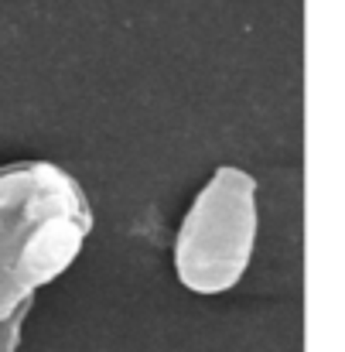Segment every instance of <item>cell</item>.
<instances>
[{
	"mask_svg": "<svg viewBox=\"0 0 345 352\" xmlns=\"http://www.w3.org/2000/svg\"><path fill=\"white\" fill-rule=\"evenodd\" d=\"M260 236L256 178L223 164L192 199L175 233V277L185 291L216 298L232 291L249 270Z\"/></svg>",
	"mask_w": 345,
	"mask_h": 352,
	"instance_id": "obj_1",
	"label": "cell"
},
{
	"mask_svg": "<svg viewBox=\"0 0 345 352\" xmlns=\"http://www.w3.org/2000/svg\"><path fill=\"white\" fill-rule=\"evenodd\" d=\"M52 219L93 223L79 178L55 161L0 164V263H14L21 246Z\"/></svg>",
	"mask_w": 345,
	"mask_h": 352,
	"instance_id": "obj_2",
	"label": "cell"
},
{
	"mask_svg": "<svg viewBox=\"0 0 345 352\" xmlns=\"http://www.w3.org/2000/svg\"><path fill=\"white\" fill-rule=\"evenodd\" d=\"M31 298H34V291L14 270V263H0V325L14 322L17 315H27Z\"/></svg>",
	"mask_w": 345,
	"mask_h": 352,
	"instance_id": "obj_3",
	"label": "cell"
},
{
	"mask_svg": "<svg viewBox=\"0 0 345 352\" xmlns=\"http://www.w3.org/2000/svg\"><path fill=\"white\" fill-rule=\"evenodd\" d=\"M21 325H24V315H17L14 322L0 325V352H17V346H21Z\"/></svg>",
	"mask_w": 345,
	"mask_h": 352,
	"instance_id": "obj_4",
	"label": "cell"
}]
</instances>
